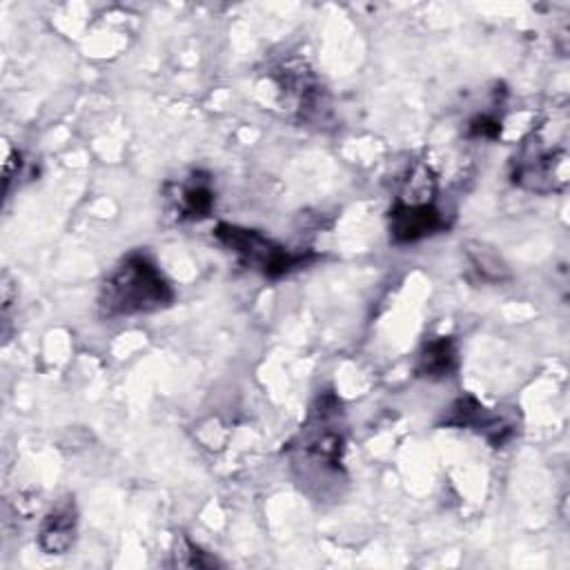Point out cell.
I'll return each mask as SVG.
<instances>
[{"mask_svg": "<svg viewBox=\"0 0 570 570\" xmlns=\"http://www.w3.org/2000/svg\"><path fill=\"white\" fill-rule=\"evenodd\" d=\"M78 532V512L71 499L58 501L40 521L38 528V546L47 554H65Z\"/></svg>", "mask_w": 570, "mask_h": 570, "instance_id": "cell-7", "label": "cell"}, {"mask_svg": "<svg viewBox=\"0 0 570 570\" xmlns=\"http://www.w3.org/2000/svg\"><path fill=\"white\" fill-rule=\"evenodd\" d=\"M512 180L530 191H554L568 180V156L566 149L548 145L541 136L532 134L525 138L514 156Z\"/></svg>", "mask_w": 570, "mask_h": 570, "instance_id": "cell-4", "label": "cell"}, {"mask_svg": "<svg viewBox=\"0 0 570 570\" xmlns=\"http://www.w3.org/2000/svg\"><path fill=\"white\" fill-rule=\"evenodd\" d=\"M501 131V118L494 114H479L468 125L470 138H497Z\"/></svg>", "mask_w": 570, "mask_h": 570, "instance_id": "cell-10", "label": "cell"}, {"mask_svg": "<svg viewBox=\"0 0 570 570\" xmlns=\"http://www.w3.org/2000/svg\"><path fill=\"white\" fill-rule=\"evenodd\" d=\"M174 301V289L160 267L145 254H127L100 287L98 307L102 316H131L156 312Z\"/></svg>", "mask_w": 570, "mask_h": 570, "instance_id": "cell-1", "label": "cell"}, {"mask_svg": "<svg viewBox=\"0 0 570 570\" xmlns=\"http://www.w3.org/2000/svg\"><path fill=\"white\" fill-rule=\"evenodd\" d=\"M214 238L227 247L245 267L263 274L265 278H281L314 261L312 252H292L269 236L229 223L214 227Z\"/></svg>", "mask_w": 570, "mask_h": 570, "instance_id": "cell-2", "label": "cell"}, {"mask_svg": "<svg viewBox=\"0 0 570 570\" xmlns=\"http://www.w3.org/2000/svg\"><path fill=\"white\" fill-rule=\"evenodd\" d=\"M436 196H396L390 207V238L399 245L416 243L448 227Z\"/></svg>", "mask_w": 570, "mask_h": 570, "instance_id": "cell-5", "label": "cell"}, {"mask_svg": "<svg viewBox=\"0 0 570 570\" xmlns=\"http://www.w3.org/2000/svg\"><path fill=\"white\" fill-rule=\"evenodd\" d=\"M443 423L452 425V428L474 430V432L483 434L494 448H503L517 434V425L508 414L481 405L474 396L456 399L450 405Z\"/></svg>", "mask_w": 570, "mask_h": 570, "instance_id": "cell-6", "label": "cell"}, {"mask_svg": "<svg viewBox=\"0 0 570 570\" xmlns=\"http://www.w3.org/2000/svg\"><path fill=\"white\" fill-rule=\"evenodd\" d=\"M174 209L183 220H200L207 218L214 209L216 194L212 189V180L205 174H194L187 180L174 185L171 191Z\"/></svg>", "mask_w": 570, "mask_h": 570, "instance_id": "cell-8", "label": "cell"}, {"mask_svg": "<svg viewBox=\"0 0 570 570\" xmlns=\"http://www.w3.org/2000/svg\"><path fill=\"white\" fill-rule=\"evenodd\" d=\"M343 443L341 401L332 392H325L309 410V416L296 436V450L305 461L316 463L323 472H338Z\"/></svg>", "mask_w": 570, "mask_h": 570, "instance_id": "cell-3", "label": "cell"}, {"mask_svg": "<svg viewBox=\"0 0 570 570\" xmlns=\"http://www.w3.org/2000/svg\"><path fill=\"white\" fill-rule=\"evenodd\" d=\"M459 365V352L452 336H436L423 343L416 354V374L425 379H445Z\"/></svg>", "mask_w": 570, "mask_h": 570, "instance_id": "cell-9", "label": "cell"}]
</instances>
